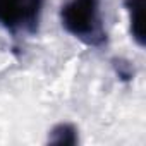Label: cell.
I'll list each match as a JSON object with an SVG mask.
<instances>
[{
  "label": "cell",
  "instance_id": "cell-1",
  "mask_svg": "<svg viewBox=\"0 0 146 146\" xmlns=\"http://www.w3.org/2000/svg\"><path fill=\"white\" fill-rule=\"evenodd\" d=\"M64 24L74 35H93L96 24V0H72L62 12Z\"/></svg>",
  "mask_w": 146,
  "mask_h": 146
},
{
  "label": "cell",
  "instance_id": "cell-2",
  "mask_svg": "<svg viewBox=\"0 0 146 146\" xmlns=\"http://www.w3.org/2000/svg\"><path fill=\"white\" fill-rule=\"evenodd\" d=\"M131 17H132V33L143 43V0H131Z\"/></svg>",
  "mask_w": 146,
  "mask_h": 146
}]
</instances>
